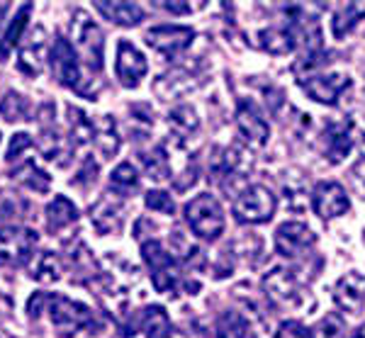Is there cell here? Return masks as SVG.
<instances>
[{
  "label": "cell",
  "instance_id": "obj_44",
  "mask_svg": "<svg viewBox=\"0 0 365 338\" xmlns=\"http://www.w3.org/2000/svg\"><path fill=\"white\" fill-rule=\"evenodd\" d=\"M349 183H351L353 193L361 200H365V156L353 163V168L349 170Z\"/></svg>",
  "mask_w": 365,
  "mask_h": 338
},
{
  "label": "cell",
  "instance_id": "obj_15",
  "mask_svg": "<svg viewBox=\"0 0 365 338\" xmlns=\"http://www.w3.org/2000/svg\"><path fill=\"white\" fill-rule=\"evenodd\" d=\"M312 210L317 212L322 219H336L351 210L349 195H346L344 185L334 180L317 183V188L312 190Z\"/></svg>",
  "mask_w": 365,
  "mask_h": 338
},
{
  "label": "cell",
  "instance_id": "obj_28",
  "mask_svg": "<svg viewBox=\"0 0 365 338\" xmlns=\"http://www.w3.org/2000/svg\"><path fill=\"white\" fill-rule=\"evenodd\" d=\"M295 34L290 29H282V27H268V29H261L258 32V46L263 51L273 56H285L295 49Z\"/></svg>",
  "mask_w": 365,
  "mask_h": 338
},
{
  "label": "cell",
  "instance_id": "obj_29",
  "mask_svg": "<svg viewBox=\"0 0 365 338\" xmlns=\"http://www.w3.org/2000/svg\"><path fill=\"white\" fill-rule=\"evenodd\" d=\"M168 129L175 139H187L200 129V117L192 105H178L168 112Z\"/></svg>",
  "mask_w": 365,
  "mask_h": 338
},
{
  "label": "cell",
  "instance_id": "obj_12",
  "mask_svg": "<svg viewBox=\"0 0 365 338\" xmlns=\"http://www.w3.org/2000/svg\"><path fill=\"white\" fill-rule=\"evenodd\" d=\"M125 217H127V203L125 198L110 193L103 195L96 205L91 207V224L98 229V234L108 236V234H117L122 227H125Z\"/></svg>",
  "mask_w": 365,
  "mask_h": 338
},
{
  "label": "cell",
  "instance_id": "obj_27",
  "mask_svg": "<svg viewBox=\"0 0 365 338\" xmlns=\"http://www.w3.org/2000/svg\"><path fill=\"white\" fill-rule=\"evenodd\" d=\"M137 331H141L146 338H166L170 331V319L163 307H146L141 309V314L137 317Z\"/></svg>",
  "mask_w": 365,
  "mask_h": 338
},
{
  "label": "cell",
  "instance_id": "obj_2",
  "mask_svg": "<svg viewBox=\"0 0 365 338\" xmlns=\"http://www.w3.org/2000/svg\"><path fill=\"white\" fill-rule=\"evenodd\" d=\"M71 46L76 49L78 58H83V63L91 71H103L105 66V34L103 29L86 10H73L71 15Z\"/></svg>",
  "mask_w": 365,
  "mask_h": 338
},
{
  "label": "cell",
  "instance_id": "obj_22",
  "mask_svg": "<svg viewBox=\"0 0 365 338\" xmlns=\"http://www.w3.org/2000/svg\"><path fill=\"white\" fill-rule=\"evenodd\" d=\"M10 178L39 195H46L51 188V175L34 158H25V161L15 163V168L10 170Z\"/></svg>",
  "mask_w": 365,
  "mask_h": 338
},
{
  "label": "cell",
  "instance_id": "obj_43",
  "mask_svg": "<svg viewBox=\"0 0 365 338\" xmlns=\"http://www.w3.org/2000/svg\"><path fill=\"white\" fill-rule=\"evenodd\" d=\"M154 5L170 15H190L205 8V3H187V0H154Z\"/></svg>",
  "mask_w": 365,
  "mask_h": 338
},
{
  "label": "cell",
  "instance_id": "obj_38",
  "mask_svg": "<svg viewBox=\"0 0 365 338\" xmlns=\"http://www.w3.org/2000/svg\"><path fill=\"white\" fill-rule=\"evenodd\" d=\"M137 188H139V175H137V170H134V165L132 163L117 165L113 170V175H110V190H113L115 195H120V198H127V195H132Z\"/></svg>",
  "mask_w": 365,
  "mask_h": 338
},
{
  "label": "cell",
  "instance_id": "obj_17",
  "mask_svg": "<svg viewBox=\"0 0 365 338\" xmlns=\"http://www.w3.org/2000/svg\"><path fill=\"white\" fill-rule=\"evenodd\" d=\"M46 29L37 25L32 32L27 34L25 41L20 46V54H17V68L22 71L29 78H37L44 68V56H46Z\"/></svg>",
  "mask_w": 365,
  "mask_h": 338
},
{
  "label": "cell",
  "instance_id": "obj_20",
  "mask_svg": "<svg viewBox=\"0 0 365 338\" xmlns=\"http://www.w3.org/2000/svg\"><path fill=\"white\" fill-rule=\"evenodd\" d=\"M93 8L98 10L105 20L115 22L120 27H137L144 20V10L137 3H129V0H96Z\"/></svg>",
  "mask_w": 365,
  "mask_h": 338
},
{
  "label": "cell",
  "instance_id": "obj_47",
  "mask_svg": "<svg viewBox=\"0 0 365 338\" xmlns=\"http://www.w3.org/2000/svg\"><path fill=\"white\" fill-rule=\"evenodd\" d=\"M349 338H365V324H363V326H358V329L353 331V334H351Z\"/></svg>",
  "mask_w": 365,
  "mask_h": 338
},
{
  "label": "cell",
  "instance_id": "obj_26",
  "mask_svg": "<svg viewBox=\"0 0 365 338\" xmlns=\"http://www.w3.org/2000/svg\"><path fill=\"white\" fill-rule=\"evenodd\" d=\"M32 10H34L32 3H22L20 8H17L15 17L10 20V25H8V29H5L3 39H0V58H8L15 51V46L22 41V32H25Z\"/></svg>",
  "mask_w": 365,
  "mask_h": 338
},
{
  "label": "cell",
  "instance_id": "obj_41",
  "mask_svg": "<svg viewBox=\"0 0 365 338\" xmlns=\"http://www.w3.org/2000/svg\"><path fill=\"white\" fill-rule=\"evenodd\" d=\"M32 146H34V141H32V136H29L27 132L15 134L13 141H10V146H8V156H5V158H8V163L25 161L27 151H32Z\"/></svg>",
  "mask_w": 365,
  "mask_h": 338
},
{
  "label": "cell",
  "instance_id": "obj_25",
  "mask_svg": "<svg viewBox=\"0 0 365 338\" xmlns=\"http://www.w3.org/2000/svg\"><path fill=\"white\" fill-rule=\"evenodd\" d=\"M78 222V207H76L66 195H56L49 205H46V229L51 234L68 229L71 224Z\"/></svg>",
  "mask_w": 365,
  "mask_h": 338
},
{
  "label": "cell",
  "instance_id": "obj_34",
  "mask_svg": "<svg viewBox=\"0 0 365 338\" xmlns=\"http://www.w3.org/2000/svg\"><path fill=\"white\" fill-rule=\"evenodd\" d=\"M61 260H58L56 253L51 251H42L37 258H34L32 268H29V277L42 285H51L61 277Z\"/></svg>",
  "mask_w": 365,
  "mask_h": 338
},
{
  "label": "cell",
  "instance_id": "obj_36",
  "mask_svg": "<svg viewBox=\"0 0 365 338\" xmlns=\"http://www.w3.org/2000/svg\"><path fill=\"white\" fill-rule=\"evenodd\" d=\"M29 203L15 190H0V222H15V219L27 217Z\"/></svg>",
  "mask_w": 365,
  "mask_h": 338
},
{
  "label": "cell",
  "instance_id": "obj_35",
  "mask_svg": "<svg viewBox=\"0 0 365 338\" xmlns=\"http://www.w3.org/2000/svg\"><path fill=\"white\" fill-rule=\"evenodd\" d=\"M29 110H32L29 100L15 91H8L0 100V117L5 122H25L29 120Z\"/></svg>",
  "mask_w": 365,
  "mask_h": 338
},
{
  "label": "cell",
  "instance_id": "obj_3",
  "mask_svg": "<svg viewBox=\"0 0 365 338\" xmlns=\"http://www.w3.org/2000/svg\"><path fill=\"white\" fill-rule=\"evenodd\" d=\"M185 222L197 239L217 241L225 234V210L210 193H200L185 205Z\"/></svg>",
  "mask_w": 365,
  "mask_h": 338
},
{
  "label": "cell",
  "instance_id": "obj_8",
  "mask_svg": "<svg viewBox=\"0 0 365 338\" xmlns=\"http://www.w3.org/2000/svg\"><path fill=\"white\" fill-rule=\"evenodd\" d=\"M49 61H51V73H54V78L61 83V86L73 88V91H78L83 95V76H81L78 54H76V49L71 46L68 39H63V37L54 39Z\"/></svg>",
  "mask_w": 365,
  "mask_h": 338
},
{
  "label": "cell",
  "instance_id": "obj_6",
  "mask_svg": "<svg viewBox=\"0 0 365 338\" xmlns=\"http://www.w3.org/2000/svg\"><path fill=\"white\" fill-rule=\"evenodd\" d=\"M141 256H144L151 282H154V287L158 292H173V290L178 287L182 280L180 265H178V260L170 256L168 248H163L158 241H144V244H141Z\"/></svg>",
  "mask_w": 365,
  "mask_h": 338
},
{
  "label": "cell",
  "instance_id": "obj_49",
  "mask_svg": "<svg viewBox=\"0 0 365 338\" xmlns=\"http://www.w3.org/2000/svg\"><path fill=\"white\" fill-rule=\"evenodd\" d=\"M3 15H5V8H0V20H3Z\"/></svg>",
  "mask_w": 365,
  "mask_h": 338
},
{
  "label": "cell",
  "instance_id": "obj_19",
  "mask_svg": "<svg viewBox=\"0 0 365 338\" xmlns=\"http://www.w3.org/2000/svg\"><path fill=\"white\" fill-rule=\"evenodd\" d=\"M212 175L215 178H232L251 168V153H246L239 146H222L212 156Z\"/></svg>",
  "mask_w": 365,
  "mask_h": 338
},
{
  "label": "cell",
  "instance_id": "obj_24",
  "mask_svg": "<svg viewBox=\"0 0 365 338\" xmlns=\"http://www.w3.org/2000/svg\"><path fill=\"white\" fill-rule=\"evenodd\" d=\"M91 285V290L96 292V297L100 299V304L105 307L110 314H115V317H122L127 309V295L122 287H117L115 280H110V277L100 275L96 280L88 282Z\"/></svg>",
  "mask_w": 365,
  "mask_h": 338
},
{
  "label": "cell",
  "instance_id": "obj_45",
  "mask_svg": "<svg viewBox=\"0 0 365 338\" xmlns=\"http://www.w3.org/2000/svg\"><path fill=\"white\" fill-rule=\"evenodd\" d=\"M273 338H312V336L307 326H302L299 322H282Z\"/></svg>",
  "mask_w": 365,
  "mask_h": 338
},
{
  "label": "cell",
  "instance_id": "obj_10",
  "mask_svg": "<svg viewBox=\"0 0 365 338\" xmlns=\"http://www.w3.org/2000/svg\"><path fill=\"white\" fill-rule=\"evenodd\" d=\"M314 246H317L314 231L302 222H285L275 231V248H278V253L285 258L307 256Z\"/></svg>",
  "mask_w": 365,
  "mask_h": 338
},
{
  "label": "cell",
  "instance_id": "obj_31",
  "mask_svg": "<svg viewBox=\"0 0 365 338\" xmlns=\"http://www.w3.org/2000/svg\"><path fill=\"white\" fill-rule=\"evenodd\" d=\"M365 20V3H346L331 17V32L336 39H344L353 32V27Z\"/></svg>",
  "mask_w": 365,
  "mask_h": 338
},
{
  "label": "cell",
  "instance_id": "obj_7",
  "mask_svg": "<svg viewBox=\"0 0 365 338\" xmlns=\"http://www.w3.org/2000/svg\"><path fill=\"white\" fill-rule=\"evenodd\" d=\"M37 231L27 227H3L0 229V268H20L34 256Z\"/></svg>",
  "mask_w": 365,
  "mask_h": 338
},
{
  "label": "cell",
  "instance_id": "obj_18",
  "mask_svg": "<svg viewBox=\"0 0 365 338\" xmlns=\"http://www.w3.org/2000/svg\"><path fill=\"white\" fill-rule=\"evenodd\" d=\"M334 299L339 309L346 314H361L365 307V275L358 270H349L334 285Z\"/></svg>",
  "mask_w": 365,
  "mask_h": 338
},
{
  "label": "cell",
  "instance_id": "obj_14",
  "mask_svg": "<svg viewBox=\"0 0 365 338\" xmlns=\"http://www.w3.org/2000/svg\"><path fill=\"white\" fill-rule=\"evenodd\" d=\"M202 76L195 73V71H190V68H170L168 73H163V76H158V78L154 81V93H156V98H161V100H180V98H185V95H190V93H195L200 86H202Z\"/></svg>",
  "mask_w": 365,
  "mask_h": 338
},
{
  "label": "cell",
  "instance_id": "obj_13",
  "mask_svg": "<svg viewBox=\"0 0 365 338\" xmlns=\"http://www.w3.org/2000/svg\"><path fill=\"white\" fill-rule=\"evenodd\" d=\"M115 73H117V81L125 88H137L141 78L149 73V61H146V56L141 54L132 41L120 39V44H117Z\"/></svg>",
  "mask_w": 365,
  "mask_h": 338
},
{
  "label": "cell",
  "instance_id": "obj_11",
  "mask_svg": "<svg viewBox=\"0 0 365 338\" xmlns=\"http://www.w3.org/2000/svg\"><path fill=\"white\" fill-rule=\"evenodd\" d=\"M299 88H302V91L307 93V98H312L314 103L336 105L344 91L351 88V76L341 73V71H331V73H324V76H309V78L299 81Z\"/></svg>",
  "mask_w": 365,
  "mask_h": 338
},
{
  "label": "cell",
  "instance_id": "obj_32",
  "mask_svg": "<svg viewBox=\"0 0 365 338\" xmlns=\"http://www.w3.org/2000/svg\"><path fill=\"white\" fill-rule=\"evenodd\" d=\"M93 117H88L81 108L68 105V139L73 141V146L93 144Z\"/></svg>",
  "mask_w": 365,
  "mask_h": 338
},
{
  "label": "cell",
  "instance_id": "obj_48",
  "mask_svg": "<svg viewBox=\"0 0 365 338\" xmlns=\"http://www.w3.org/2000/svg\"><path fill=\"white\" fill-rule=\"evenodd\" d=\"M0 338H10V336H8V334H5V331H3V329H0Z\"/></svg>",
  "mask_w": 365,
  "mask_h": 338
},
{
  "label": "cell",
  "instance_id": "obj_23",
  "mask_svg": "<svg viewBox=\"0 0 365 338\" xmlns=\"http://www.w3.org/2000/svg\"><path fill=\"white\" fill-rule=\"evenodd\" d=\"M93 144H96L98 153L103 158H113L120 151V134H117V124L110 115H98L93 117Z\"/></svg>",
  "mask_w": 365,
  "mask_h": 338
},
{
  "label": "cell",
  "instance_id": "obj_9",
  "mask_svg": "<svg viewBox=\"0 0 365 338\" xmlns=\"http://www.w3.org/2000/svg\"><path fill=\"white\" fill-rule=\"evenodd\" d=\"M195 39V29L185 25H158L146 32V44L163 58H175Z\"/></svg>",
  "mask_w": 365,
  "mask_h": 338
},
{
  "label": "cell",
  "instance_id": "obj_4",
  "mask_svg": "<svg viewBox=\"0 0 365 338\" xmlns=\"http://www.w3.org/2000/svg\"><path fill=\"white\" fill-rule=\"evenodd\" d=\"M266 297L280 309H304L309 304V290L285 268H273L263 275Z\"/></svg>",
  "mask_w": 365,
  "mask_h": 338
},
{
  "label": "cell",
  "instance_id": "obj_30",
  "mask_svg": "<svg viewBox=\"0 0 365 338\" xmlns=\"http://www.w3.org/2000/svg\"><path fill=\"white\" fill-rule=\"evenodd\" d=\"M353 149V124L341 122L329 127V161L341 163Z\"/></svg>",
  "mask_w": 365,
  "mask_h": 338
},
{
  "label": "cell",
  "instance_id": "obj_42",
  "mask_svg": "<svg viewBox=\"0 0 365 338\" xmlns=\"http://www.w3.org/2000/svg\"><path fill=\"white\" fill-rule=\"evenodd\" d=\"M144 203L151 212H158V215H173L175 212L173 198H170L168 193H163V190H149L146 198H144Z\"/></svg>",
  "mask_w": 365,
  "mask_h": 338
},
{
  "label": "cell",
  "instance_id": "obj_33",
  "mask_svg": "<svg viewBox=\"0 0 365 338\" xmlns=\"http://www.w3.org/2000/svg\"><path fill=\"white\" fill-rule=\"evenodd\" d=\"M217 338H253L251 322L239 312H225L217 319Z\"/></svg>",
  "mask_w": 365,
  "mask_h": 338
},
{
  "label": "cell",
  "instance_id": "obj_46",
  "mask_svg": "<svg viewBox=\"0 0 365 338\" xmlns=\"http://www.w3.org/2000/svg\"><path fill=\"white\" fill-rule=\"evenodd\" d=\"M96 173H98V163L93 161V158H86L83 168H81V173L73 178L76 185H88V183H96Z\"/></svg>",
  "mask_w": 365,
  "mask_h": 338
},
{
  "label": "cell",
  "instance_id": "obj_39",
  "mask_svg": "<svg viewBox=\"0 0 365 338\" xmlns=\"http://www.w3.org/2000/svg\"><path fill=\"white\" fill-rule=\"evenodd\" d=\"M261 248H263V241L258 239V236L246 234V236H241L239 241H234L232 248H229V253H232V256L244 258L249 265H256L258 258H261Z\"/></svg>",
  "mask_w": 365,
  "mask_h": 338
},
{
  "label": "cell",
  "instance_id": "obj_5",
  "mask_svg": "<svg viewBox=\"0 0 365 338\" xmlns=\"http://www.w3.org/2000/svg\"><path fill=\"white\" fill-rule=\"evenodd\" d=\"M278 200L266 185H246L234 200V217L241 224H266L273 219Z\"/></svg>",
  "mask_w": 365,
  "mask_h": 338
},
{
  "label": "cell",
  "instance_id": "obj_1",
  "mask_svg": "<svg viewBox=\"0 0 365 338\" xmlns=\"http://www.w3.org/2000/svg\"><path fill=\"white\" fill-rule=\"evenodd\" d=\"M27 312L32 319H39L42 312H46L51 326L58 331L61 336H71L81 329L96 324V314L83 302H76L66 297V295H34L27 304Z\"/></svg>",
  "mask_w": 365,
  "mask_h": 338
},
{
  "label": "cell",
  "instance_id": "obj_37",
  "mask_svg": "<svg viewBox=\"0 0 365 338\" xmlns=\"http://www.w3.org/2000/svg\"><path fill=\"white\" fill-rule=\"evenodd\" d=\"M141 163H144V170L149 173L151 180L163 183L170 178V161H168L166 149H163V146H156V149L141 153Z\"/></svg>",
  "mask_w": 365,
  "mask_h": 338
},
{
  "label": "cell",
  "instance_id": "obj_40",
  "mask_svg": "<svg viewBox=\"0 0 365 338\" xmlns=\"http://www.w3.org/2000/svg\"><path fill=\"white\" fill-rule=\"evenodd\" d=\"M341 331H344V319H341L339 314H327V317L312 326L309 336L312 338H339Z\"/></svg>",
  "mask_w": 365,
  "mask_h": 338
},
{
  "label": "cell",
  "instance_id": "obj_21",
  "mask_svg": "<svg viewBox=\"0 0 365 338\" xmlns=\"http://www.w3.org/2000/svg\"><path fill=\"white\" fill-rule=\"evenodd\" d=\"M42 153H44V158L46 161H51V163H56V165H68L71 161V156H73V141L68 139V136H61L56 132V127H54V122H49V124H44V129H42Z\"/></svg>",
  "mask_w": 365,
  "mask_h": 338
},
{
  "label": "cell",
  "instance_id": "obj_16",
  "mask_svg": "<svg viewBox=\"0 0 365 338\" xmlns=\"http://www.w3.org/2000/svg\"><path fill=\"white\" fill-rule=\"evenodd\" d=\"M237 129H239L241 139H244L251 149H263L270 139L268 122L263 120V115L256 110V105L246 103V100H241L237 108Z\"/></svg>",
  "mask_w": 365,
  "mask_h": 338
},
{
  "label": "cell",
  "instance_id": "obj_50",
  "mask_svg": "<svg viewBox=\"0 0 365 338\" xmlns=\"http://www.w3.org/2000/svg\"><path fill=\"white\" fill-rule=\"evenodd\" d=\"M168 334H170V331H168ZM166 338H168V336H166Z\"/></svg>",
  "mask_w": 365,
  "mask_h": 338
}]
</instances>
